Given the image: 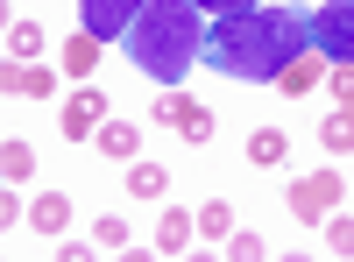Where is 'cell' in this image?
<instances>
[{"instance_id": "cell-1", "label": "cell", "mask_w": 354, "mask_h": 262, "mask_svg": "<svg viewBox=\"0 0 354 262\" xmlns=\"http://www.w3.org/2000/svg\"><path fill=\"white\" fill-rule=\"evenodd\" d=\"M312 50V28L298 8H270V0H255L241 15H213L205 28V64L234 85H277L290 57Z\"/></svg>"}, {"instance_id": "cell-2", "label": "cell", "mask_w": 354, "mask_h": 262, "mask_svg": "<svg viewBox=\"0 0 354 262\" xmlns=\"http://www.w3.org/2000/svg\"><path fill=\"white\" fill-rule=\"evenodd\" d=\"M121 43H128V57H135L149 78L177 85V78L205 57V8H198V0H149Z\"/></svg>"}, {"instance_id": "cell-3", "label": "cell", "mask_w": 354, "mask_h": 262, "mask_svg": "<svg viewBox=\"0 0 354 262\" xmlns=\"http://www.w3.org/2000/svg\"><path fill=\"white\" fill-rule=\"evenodd\" d=\"M305 28H312V50L326 57V64H354V0H326V8H312Z\"/></svg>"}, {"instance_id": "cell-4", "label": "cell", "mask_w": 354, "mask_h": 262, "mask_svg": "<svg viewBox=\"0 0 354 262\" xmlns=\"http://www.w3.org/2000/svg\"><path fill=\"white\" fill-rule=\"evenodd\" d=\"M340 198H347V178H340V170H305V178L290 185V213H298V227H312V220H326Z\"/></svg>"}, {"instance_id": "cell-5", "label": "cell", "mask_w": 354, "mask_h": 262, "mask_svg": "<svg viewBox=\"0 0 354 262\" xmlns=\"http://www.w3.org/2000/svg\"><path fill=\"white\" fill-rule=\"evenodd\" d=\"M142 8H149V0H78V28H85V36H100V43H113V36H128V28H135Z\"/></svg>"}, {"instance_id": "cell-6", "label": "cell", "mask_w": 354, "mask_h": 262, "mask_svg": "<svg viewBox=\"0 0 354 262\" xmlns=\"http://www.w3.org/2000/svg\"><path fill=\"white\" fill-rule=\"evenodd\" d=\"M156 121H163L170 135H185L192 149H198V142H213V106H198L192 93H163V106H156Z\"/></svg>"}, {"instance_id": "cell-7", "label": "cell", "mask_w": 354, "mask_h": 262, "mask_svg": "<svg viewBox=\"0 0 354 262\" xmlns=\"http://www.w3.org/2000/svg\"><path fill=\"white\" fill-rule=\"evenodd\" d=\"M100 121H106V93H93V85H78V93L64 100V113H57V128H64L71 142L100 135Z\"/></svg>"}, {"instance_id": "cell-8", "label": "cell", "mask_w": 354, "mask_h": 262, "mask_svg": "<svg viewBox=\"0 0 354 262\" xmlns=\"http://www.w3.org/2000/svg\"><path fill=\"white\" fill-rule=\"evenodd\" d=\"M0 85H8V100H15V93H21V100H50V93H57V71H50V64H15V57H8Z\"/></svg>"}, {"instance_id": "cell-9", "label": "cell", "mask_w": 354, "mask_h": 262, "mask_svg": "<svg viewBox=\"0 0 354 262\" xmlns=\"http://www.w3.org/2000/svg\"><path fill=\"white\" fill-rule=\"evenodd\" d=\"M93 142H100L106 163H142V128H135V121H100Z\"/></svg>"}, {"instance_id": "cell-10", "label": "cell", "mask_w": 354, "mask_h": 262, "mask_svg": "<svg viewBox=\"0 0 354 262\" xmlns=\"http://www.w3.org/2000/svg\"><path fill=\"white\" fill-rule=\"evenodd\" d=\"M192 234H198V213L163 206V220H156V255H185V248H192Z\"/></svg>"}, {"instance_id": "cell-11", "label": "cell", "mask_w": 354, "mask_h": 262, "mask_svg": "<svg viewBox=\"0 0 354 262\" xmlns=\"http://www.w3.org/2000/svg\"><path fill=\"white\" fill-rule=\"evenodd\" d=\"M326 71H333L326 57H319V50H305V57H290V64H283V78H277V85H283L290 100H298V93H319V85H326Z\"/></svg>"}, {"instance_id": "cell-12", "label": "cell", "mask_w": 354, "mask_h": 262, "mask_svg": "<svg viewBox=\"0 0 354 262\" xmlns=\"http://www.w3.org/2000/svg\"><path fill=\"white\" fill-rule=\"evenodd\" d=\"M28 227L57 241V234L71 227V198H64V191H36V198H28Z\"/></svg>"}, {"instance_id": "cell-13", "label": "cell", "mask_w": 354, "mask_h": 262, "mask_svg": "<svg viewBox=\"0 0 354 262\" xmlns=\"http://www.w3.org/2000/svg\"><path fill=\"white\" fill-rule=\"evenodd\" d=\"M319 149H326V156H347L354 149V106H340V113L319 121Z\"/></svg>"}, {"instance_id": "cell-14", "label": "cell", "mask_w": 354, "mask_h": 262, "mask_svg": "<svg viewBox=\"0 0 354 262\" xmlns=\"http://www.w3.org/2000/svg\"><path fill=\"white\" fill-rule=\"evenodd\" d=\"M93 64H100V36H85V28H78V36L64 43V71H71V78H93Z\"/></svg>"}, {"instance_id": "cell-15", "label": "cell", "mask_w": 354, "mask_h": 262, "mask_svg": "<svg viewBox=\"0 0 354 262\" xmlns=\"http://www.w3.org/2000/svg\"><path fill=\"white\" fill-rule=\"evenodd\" d=\"M170 191V170L163 163H135L128 170V198H163Z\"/></svg>"}, {"instance_id": "cell-16", "label": "cell", "mask_w": 354, "mask_h": 262, "mask_svg": "<svg viewBox=\"0 0 354 262\" xmlns=\"http://www.w3.org/2000/svg\"><path fill=\"white\" fill-rule=\"evenodd\" d=\"M198 234L205 241H227L234 234V206H227V198H205V206H198Z\"/></svg>"}, {"instance_id": "cell-17", "label": "cell", "mask_w": 354, "mask_h": 262, "mask_svg": "<svg viewBox=\"0 0 354 262\" xmlns=\"http://www.w3.org/2000/svg\"><path fill=\"white\" fill-rule=\"evenodd\" d=\"M0 170H8V185H28V178H36V149L8 135V149H0Z\"/></svg>"}, {"instance_id": "cell-18", "label": "cell", "mask_w": 354, "mask_h": 262, "mask_svg": "<svg viewBox=\"0 0 354 262\" xmlns=\"http://www.w3.org/2000/svg\"><path fill=\"white\" fill-rule=\"evenodd\" d=\"M283 156H290L283 128H255V135H248V163H283Z\"/></svg>"}, {"instance_id": "cell-19", "label": "cell", "mask_w": 354, "mask_h": 262, "mask_svg": "<svg viewBox=\"0 0 354 262\" xmlns=\"http://www.w3.org/2000/svg\"><path fill=\"white\" fill-rule=\"evenodd\" d=\"M93 248L121 255V248H128V220H121V213H100V220H93Z\"/></svg>"}, {"instance_id": "cell-20", "label": "cell", "mask_w": 354, "mask_h": 262, "mask_svg": "<svg viewBox=\"0 0 354 262\" xmlns=\"http://www.w3.org/2000/svg\"><path fill=\"white\" fill-rule=\"evenodd\" d=\"M43 50V28L36 21H8V57H15V64H21V57H36Z\"/></svg>"}, {"instance_id": "cell-21", "label": "cell", "mask_w": 354, "mask_h": 262, "mask_svg": "<svg viewBox=\"0 0 354 262\" xmlns=\"http://www.w3.org/2000/svg\"><path fill=\"white\" fill-rule=\"evenodd\" d=\"M220 248H227L234 262H262V255H270V248H262V234H248V227H234V234H227Z\"/></svg>"}, {"instance_id": "cell-22", "label": "cell", "mask_w": 354, "mask_h": 262, "mask_svg": "<svg viewBox=\"0 0 354 262\" xmlns=\"http://www.w3.org/2000/svg\"><path fill=\"white\" fill-rule=\"evenodd\" d=\"M326 248H333V255H354V220H347L340 206L326 213Z\"/></svg>"}, {"instance_id": "cell-23", "label": "cell", "mask_w": 354, "mask_h": 262, "mask_svg": "<svg viewBox=\"0 0 354 262\" xmlns=\"http://www.w3.org/2000/svg\"><path fill=\"white\" fill-rule=\"evenodd\" d=\"M326 85H333V100H340V106H354V64H333Z\"/></svg>"}, {"instance_id": "cell-24", "label": "cell", "mask_w": 354, "mask_h": 262, "mask_svg": "<svg viewBox=\"0 0 354 262\" xmlns=\"http://www.w3.org/2000/svg\"><path fill=\"white\" fill-rule=\"evenodd\" d=\"M205 15H241V8H255V0H198Z\"/></svg>"}]
</instances>
